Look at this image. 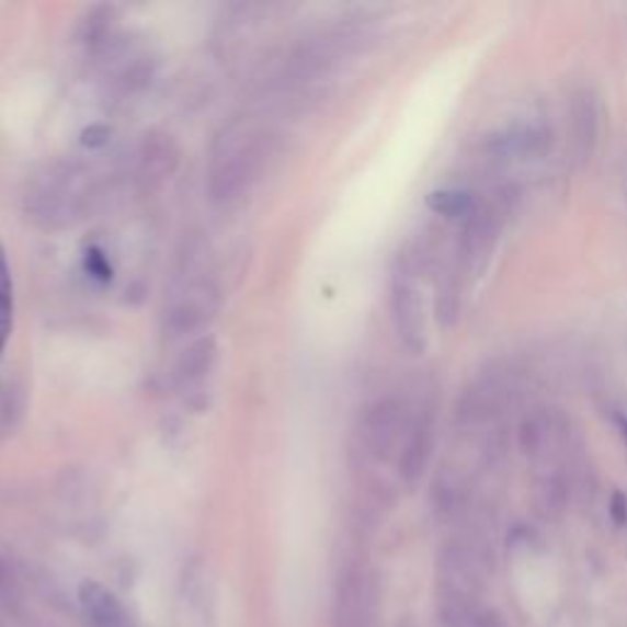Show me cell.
Masks as SVG:
<instances>
[{
	"instance_id": "cell-1",
	"label": "cell",
	"mask_w": 627,
	"mask_h": 627,
	"mask_svg": "<svg viewBox=\"0 0 627 627\" xmlns=\"http://www.w3.org/2000/svg\"><path fill=\"white\" fill-rule=\"evenodd\" d=\"M270 138L253 128H231L218 140L208 170V194L218 204L246 196L265 167Z\"/></svg>"
},
{
	"instance_id": "cell-12",
	"label": "cell",
	"mask_w": 627,
	"mask_h": 627,
	"mask_svg": "<svg viewBox=\"0 0 627 627\" xmlns=\"http://www.w3.org/2000/svg\"><path fill=\"white\" fill-rule=\"evenodd\" d=\"M595 135H598V103L593 93L581 91L571 106V148L579 162L591 157Z\"/></svg>"
},
{
	"instance_id": "cell-21",
	"label": "cell",
	"mask_w": 627,
	"mask_h": 627,
	"mask_svg": "<svg viewBox=\"0 0 627 627\" xmlns=\"http://www.w3.org/2000/svg\"><path fill=\"white\" fill-rule=\"evenodd\" d=\"M611 515L618 525H625L627 522V498L623 493H615L611 500Z\"/></svg>"
},
{
	"instance_id": "cell-20",
	"label": "cell",
	"mask_w": 627,
	"mask_h": 627,
	"mask_svg": "<svg viewBox=\"0 0 627 627\" xmlns=\"http://www.w3.org/2000/svg\"><path fill=\"white\" fill-rule=\"evenodd\" d=\"M111 140V128L103 123H91L89 128H83L81 133V145L89 150H99L103 145H109Z\"/></svg>"
},
{
	"instance_id": "cell-4",
	"label": "cell",
	"mask_w": 627,
	"mask_h": 627,
	"mask_svg": "<svg viewBox=\"0 0 627 627\" xmlns=\"http://www.w3.org/2000/svg\"><path fill=\"white\" fill-rule=\"evenodd\" d=\"M412 420L407 417L404 404L395 397H383L363 412L361 436L373 458L388 461L392 454H400L407 434H410Z\"/></svg>"
},
{
	"instance_id": "cell-9",
	"label": "cell",
	"mask_w": 627,
	"mask_h": 627,
	"mask_svg": "<svg viewBox=\"0 0 627 627\" xmlns=\"http://www.w3.org/2000/svg\"><path fill=\"white\" fill-rule=\"evenodd\" d=\"M498 228H500L498 216L493 212H488V208L478 206L476 212L466 218L461 248H458L464 267H468V270L483 267V263L490 255V250H493L495 238H498Z\"/></svg>"
},
{
	"instance_id": "cell-19",
	"label": "cell",
	"mask_w": 627,
	"mask_h": 627,
	"mask_svg": "<svg viewBox=\"0 0 627 627\" xmlns=\"http://www.w3.org/2000/svg\"><path fill=\"white\" fill-rule=\"evenodd\" d=\"M83 267H87V273L99 282H109L113 277V267L109 263V258L103 255V250L96 246H91L87 253H83Z\"/></svg>"
},
{
	"instance_id": "cell-3",
	"label": "cell",
	"mask_w": 627,
	"mask_h": 627,
	"mask_svg": "<svg viewBox=\"0 0 627 627\" xmlns=\"http://www.w3.org/2000/svg\"><path fill=\"white\" fill-rule=\"evenodd\" d=\"M380 586L375 573L365 567H351L339 581L333 627H380Z\"/></svg>"
},
{
	"instance_id": "cell-13",
	"label": "cell",
	"mask_w": 627,
	"mask_h": 627,
	"mask_svg": "<svg viewBox=\"0 0 627 627\" xmlns=\"http://www.w3.org/2000/svg\"><path fill=\"white\" fill-rule=\"evenodd\" d=\"M430 452H432V426L424 417H420V420H412L410 434H407L404 444L400 448V476L407 483H414V480L424 474L426 461H430Z\"/></svg>"
},
{
	"instance_id": "cell-22",
	"label": "cell",
	"mask_w": 627,
	"mask_h": 627,
	"mask_svg": "<svg viewBox=\"0 0 627 627\" xmlns=\"http://www.w3.org/2000/svg\"><path fill=\"white\" fill-rule=\"evenodd\" d=\"M618 424H620V434L627 444V417H618Z\"/></svg>"
},
{
	"instance_id": "cell-17",
	"label": "cell",
	"mask_w": 627,
	"mask_h": 627,
	"mask_svg": "<svg viewBox=\"0 0 627 627\" xmlns=\"http://www.w3.org/2000/svg\"><path fill=\"white\" fill-rule=\"evenodd\" d=\"M13 331V275H10L5 248L0 246V358Z\"/></svg>"
},
{
	"instance_id": "cell-5",
	"label": "cell",
	"mask_w": 627,
	"mask_h": 627,
	"mask_svg": "<svg viewBox=\"0 0 627 627\" xmlns=\"http://www.w3.org/2000/svg\"><path fill=\"white\" fill-rule=\"evenodd\" d=\"M392 321L395 331L407 351L422 353L426 349V317H424V301L420 289H417L414 280L407 273H397L392 280Z\"/></svg>"
},
{
	"instance_id": "cell-16",
	"label": "cell",
	"mask_w": 627,
	"mask_h": 627,
	"mask_svg": "<svg viewBox=\"0 0 627 627\" xmlns=\"http://www.w3.org/2000/svg\"><path fill=\"white\" fill-rule=\"evenodd\" d=\"M426 206L446 218H468L478 208L476 194L468 190H436L426 196Z\"/></svg>"
},
{
	"instance_id": "cell-11",
	"label": "cell",
	"mask_w": 627,
	"mask_h": 627,
	"mask_svg": "<svg viewBox=\"0 0 627 627\" xmlns=\"http://www.w3.org/2000/svg\"><path fill=\"white\" fill-rule=\"evenodd\" d=\"M176 164H180V150H176V145L170 135L164 133L145 135L140 148V174L145 182L157 184L170 180L176 170Z\"/></svg>"
},
{
	"instance_id": "cell-7",
	"label": "cell",
	"mask_w": 627,
	"mask_h": 627,
	"mask_svg": "<svg viewBox=\"0 0 627 627\" xmlns=\"http://www.w3.org/2000/svg\"><path fill=\"white\" fill-rule=\"evenodd\" d=\"M551 133L545 125H512V128L490 135L486 152L495 160H529L549 148Z\"/></svg>"
},
{
	"instance_id": "cell-15",
	"label": "cell",
	"mask_w": 627,
	"mask_h": 627,
	"mask_svg": "<svg viewBox=\"0 0 627 627\" xmlns=\"http://www.w3.org/2000/svg\"><path fill=\"white\" fill-rule=\"evenodd\" d=\"M79 39L93 52L106 49L113 39V8L99 5L89 10V15L81 20Z\"/></svg>"
},
{
	"instance_id": "cell-2",
	"label": "cell",
	"mask_w": 627,
	"mask_h": 627,
	"mask_svg": "<svg viewBox=\"0 0 627 627\" xmlns=\"http://www.w3.org/2000/svg\"><path fill=\"white\" fill-rule=\"evenodd\" d=\"M93 198L91 180L79 164H57L27 194V212L45 228H65L87 212Z\"/></svg>"
},
{
	"instance_id": "cell-23",
	"label": "cell",
	"mask_w": 627,
	"mask_h": 627,
	"mask_svg": "<svg viewBox=\"0 0 627 627\" xmlns=\"http://www.w3.org/2000/svg\"><path fill=\"white\" fill-rule=\"evenodd\" d=\"M400 627H412V625H400Z\"/></svg>"
},
{
	"instance_id": "cell-18",
	"label": "cell",
	"mask_w": 627,
	"mask_h": 627,
	"mask_svg": "<svg viewBox=\"0 0 627 627\" xmlns=\"http://www.w3.org/2000/svg\"><path fill=\"white\" fill-rule=\"evenodd\" d=\"M20 410H23L20 390L10 388V385H0V432H8L15 424Z\"/></svg>"
},
{
	"instance_id": "cell-10",
	"label": "cell",
	"mask_w": 627,
	"mask_h": 627,
	"mask_svg": "<svg viewBox=\"0 0 627 627\" xmlns=\"http://www.w3.org/2000/svg\"><path fill=\"white\" fill-rule=\"evenodd\" d=\"M79 605L93 627H128L118 595L99 581H83L79 586Z\"/></svg>"
},
{
	"instance_id": "cell-14",
	"label": "cell",
	"mask_w": 627,
	"mask_h": 627,
	"mask_svg": "<svg viewBox=\"0 0 627 627\" xmlns=\"http://www.w3.org/2000/svg\"><path fill=\"white\" fill-rule=\"evenodd\" d=\"M569 505V480L559 470H545L535 486V508L539 515L559 517Z\"/></svg>"
},
{
	"instance_id": "cell-6",
	"label": "cell",
	"mask_w": 627,
	"mask_h": 627,
	"mask_svg": "<svg viewBox=\"0 0 627 627\" xmlns=\"http://www.w3.org/2000/svg\"><path fill=\"white\" fill-rule=\"evenodd\" d=\"M216 309V292L208 282H192L174 305L164 311V333L170 339L190 337L208 321Z\"/></svg>"
},
{
	"instance_id": "cell-8",
	"label": "cell",
	"mask_w": 627,
	"mask_h": 627,
	"mask_svg": "<svg viewBox=\"0 0 627 627\" xmlns=\"http://www.w3.org/2000/svg\"><path fill=\"white\" fill-rule=\"evenodd\" d=\"M216 355H218V349H216L214 337H202V339L192 341L174 363L172 378H174L176 390L192 392L194 388H202L208 375H212L214 371Z\"/></svg>"
}]
</instances>
